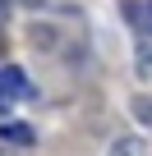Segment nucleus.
Returning <instances> with one entry per match:
<instances>
[{
	"instance_id": "7",
	"label": "nucleus",
	"mask_w": 152,
	"mask_h": 156,
	"mask_svg": "<svg viewBox=\"0 0 152 156\" xmlns=\"http://www.w3.org/2000/svg\"><path fill=\"white\" fill-rule=\"evenodd\" d=\"M19 5H28V9H42V5H46V0H19Z\"/></svg>"
},
{
	"instance_id": "2",
	"label": "nucleus",
	"mask_w": 152,
	"mask_h": 156,
	"mask_svg": "<svg viewBox=\"0 0 152 156\" xmlns=\"http://www.w3.org/2000/svg\"><path fill=\"white\" fill-rule=\"evenodd\" d=\"M0 138H5V142H14V147H32V142H37L32 124H19V119H9L5 129H0Z\"/></svg>"
},
{
	"instance_id": "5",
	"label": "nucleus",
	"mask_w": 152,
	"mask_h": 156,
	"mask_svg": "<svg viewBox=\"0 0 152 156\" xmlns=\"http://www.w3.org/2000/svg\"><path fill=\"white\" fill-rule=\"evenodd\" d=\"M134 115H138L143 124H152V97H138V101H134Z\"/></svg>"
},
{
	"instance_id": "1",
	"label": "nucleus",
	"mask_w": 152,
	"mask_h": 156,
	"mask_svg": "<svg viewBox=\"0 0 152 156\" xmlns=\"http://www.w3.org/2000/svg\"><path fill=\"white\" fill-rule=\"evenodd\" d=\"M28 97H32L28 73L19 64H5V69H0V110H9L14 101H28Z\"/></svg>"
},
{
	"instance_id": "6",
	"label": "nucleus",
	"mask_w": 152,
	"mask_h": 156,
	"mask_svg": "<svg viewBox=\"0 0 152 156\" xmlns=\"http://www.w3.org/2000/svg\"><path fill=\"white\" fill-rule=\"evenodd\" d=\"M9 5H14V0H0V23H5V14H9Z\"/></svg>"
},
{
	"instance_id": "3",
	"label": "nucleus",
	"mask_w": 152,
	"mask_h": 156,
	"mask_svg": "<svg viewBox=\"0 0 152 156\" xmlns=\"http://www.w3.org/2000/svg\"><path fill=\"white\" fill-rule=\"evenodd\" d=\"M147 147H143V138H120L115 147H111V156H143Z\"/></svg>"
},
{
	"instance_id": "4",
	"label": "nucleus",
	"mask_w": 152,
	"mask_h": 156,
	"mask_svg": "<svg viewBox=\"0 0 152 156\" xmlns=\"http://www.w3.org/2000/svg\"><path fill=\"white\" fill-rule=\"evenodd\" d=\"M138 73H152V41L138 46Z\"/></svg>"
}]
</instances>
